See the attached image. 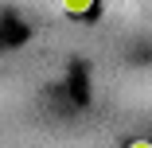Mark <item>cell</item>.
Wrapping results in <instances>:
<instances>
[{
	"instance_id": "cell-1",
	"label": "cell",
	"mask_w": 152,
	"mask_h": 148,
	"mask_svg": "<svg viewBox=\"0 0 152 148\" xmlns=\"http://www.w3.org/2000/svg\"><path fill=\"white\" fill-rule=\"evenodd\" d=\"M63 8H66V12H74V16H82V12L94 8V0H63Z\"/></svg>"
}]
</instances>
